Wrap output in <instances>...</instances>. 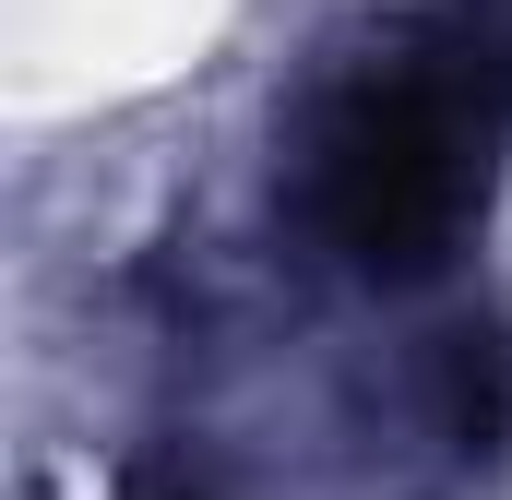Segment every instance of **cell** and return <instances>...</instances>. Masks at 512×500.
Returning a JSON list of instances; mask_svg holds the SVG:
<instances>
[{
	"label": "cell",
	"instance_id": "6da1fadb",
	"mask_svg": "<svg viewBox=\"0 0 512 500\" xmlns=\"http://www.w3.org/2000/svg\"><path fill=\"white\" fill-rule=\"evenodd\" d=\"M512 120V24H441L358 60L298 131V215L358 274H441L489 203Z\"/></svg>",
	"mask_w": 512,
	"mask_h": 500
},
{
	"label": "cell",
	"instance_id": "7a4b0ae2",
	"mask_svg": "<svg viewBox=\"0 0 512 500\" xmlns=\"http://www.w3.org/2000/svg\"><path fill=\"white\" fill-rule=\"evenodd\" d=\"M429 441L465 453V465H489L512 441V334L501 322H453L429 346Z\"/></svg>",
	"mask_w": 512,
	"mask_h": 500
},
{
	"label": "cell",
	"instance_id": "3957f363",
	"mask_svg": "<svg viewBox=\"0 0 512 500\" xmlns=\"http://www.w3.org/2000/svg\"><path fill=\"white\" fill-rule=\"evenodd\" d=\"M120 500H215V489H203V477H191V465H143V477H131Z\"/></svg>",
	"mask_w": 512,
	"mask_h": 500
}]
</instances>
